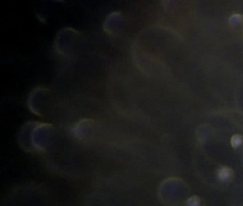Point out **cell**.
I'll use <instances>...</instances> for the list:
<instances>
[{"label":"cell","mask_w":243,"mask_h":206,"mask_svg":"<svg viewBox=\"0 0 243 206\" xmlns=\"http://www.w3.org/2000/svg\"><path fill=\"white\" fill-rule=\"evenodd\" d=\"M217 176L222 182H228L233 177V171L227 166H222L217 171Z\"/></svg>","instance_id":"cell-1"},{"label":"cell","mask_w":243,"mask_h":206,"mask_svg":"<svg viewBox=\"0 0 243 206\" xmlns=\"http://www.w3.org/2000/svg\"><path fill=\"white\" fill-rule=\"evenodd\" d=\"M187 206H201V200L197 195H193L186 201Z\"/></svg>","instance_id":"cell-2"},{"label":"cell","mask_w":243,"mask_h":206,"mask_svg":"<svg viewBox=\"0 0 243 206\" xmlns=\"http://www.w3.org/2000/svg\"><path fill=\"white\" fill-rule=\"evenodd\" d=\"M243 143V137L240 135H235L231 139V144L233 148H238Z\"/></svg>","instance_id":"cell-3"}]
</instances>
